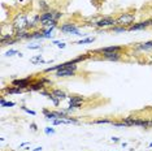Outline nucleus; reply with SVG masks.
<instances>
[{
  "label": "nucleus",
  "instance_id": "39448f33",
  "mask_svg": "<svg viewBox=\"0 0 152 151\" xmlns=\"http://www.w3.org/2000/svg\"><path fill=\"white\" fill-rule=\"evenodd\" d=\"M116 20H117V25H121V26H125V27H130L135 21V15L125 12V13H121Z\"/></svg>",
  "mask_w": 152,
  "mask_h": 151
},
{
  "label": "nucleus",
  "instance_id": "7c9ffc66",
  "mask_svg": "<svg viewBox=\"0 0 152 151\" xmlns=\"http://www.w3.org/2000/svg\"><path fill=\"white\" fill-rule=\"evenodd\" d=\"M21 110L24 111V112H26V113H29V115H31V116H35L37 115V112L35 111H33V110H30V108H27V107H25V106H21Z\"/></svg>",
  "mask_w": 152,
  "mask_h": 151
},
{
  "label": "nucleus",
  "instance_id": "423d86ee",
  "mask_svg": "<svg viewBox=\"0 0 152 151\" xmlns=\"http://www.w3.org/2000/svg\"><path fill=\"white\" fill-rule=\"evenodd\" d=\"M33 81H34V80H33L31 76L25 77V78H15V80H12L10 85L16 86V87H20V89H22V90H25V91H27V89L30 87V85H31Z\"/></svg>",
  "mask_w": 152,
  "mask_h": 151
},
{
  "label": "nucleus",
  "instance_id": "a211bd4d",
  "mask_svg": "<svg viewBox=\"0 0 152 151\" xmlns=\"http://www.w3.org/2000/svg\"><path fill=\"white\" fill-rule=\"evenodd\" d=\"M43 115H44V117H46V120H56L57 119L56 112H55V111H49V110H47V108L43 110Z\"/></svg>",
  "mask_w": 152,
  "mask_h": 151
},
{
  "label": "nucleus",
  "instance_id": "c85d7f7f",
  "mask_svg": "<svg viewBox=\"0 0 152 151\" xmlns=\"http://www.w3.org/2000/svg\"><path fill=\"white\" fill-rule=\"evenodd\" d=\"M48 99L51 100L52 103H53V106H55V107H59V106H60V102H61V100H60V99H57V98H56V96H53V95H51V96H49Z\"/></svg>",
  "mask_w": 152,
  "mask_h": 151
},
{
  "label": "nucleus",
  "instance_id": "49530a36",
  "mask_svg": "<svg viewBox=\"0 0 152 151\" xmlns=\"http://www.w3.org/2000/svg\"><path fill=\"white\" fill-rule=\"evenodd\" d=\"M151 26H152V20H151Z\"/></svg>",
  "mask_w": 152,
  "mask_h": 151
},
{
  "label": "nucleus",
  "instance_id": "ddd939ff",
  "mask_svg": "<svg viewBox=\"0 0 152 151\" xmlns=\"http://www.w3.org/2000/svg\"><path fill=\"white\" fill-rule=\"evenodd\" d=\"M1 91L4 94H22L25 90H22L20 87H16V86H7V87H3Z\"/></svg>",
  "mask_w": 152,
  "mask_h": 151
},
{
  "label": "nucleus",
  "instance_id": "f8f14e48",
  "mask_svg": "<svg viewBox=\"0 0 152 151\" xmlns=\"http://www.w3.org/2000/svg\"><path fill=\"white\" fill-rule=\"evenodd\" d=\"M43 89H46V85L43 82H40L39 80H37V81H33L31 82V85L27 89V91H42Z\"/></svg>",
  "mask_w": 152,
  "mask_h": 151
},
{
  "label": "nucleus",
  "instance_id": "0eeeda50",
  "mask_svg": "<svg viewBox=\"0 0 152 151\" xmlns=\"http://www.w3.org/2000/svg\"><path fill=\"white\" fill-rule=\"evenodd\" d=\"M78 71V64L70 66V68H65V69H60V71L55 72V77L57 78H65V77H74L77 74Z\"/></svg>",
  "mask_w": 152,
  "mask_h": 151
},
{
  "label": "nucleus",
  "instance_id": "2f4dec72",
  "mask_svg": "<svg viewBox=\"0 0 152 151\" xmlns=\"http://www.w3.org/2000/svg\"><path fill=\"white\" fill-rule=\"evenodd\" d=\"M39 81L40 82H43L44 85H52V81H51V78H48V77H40L39 78Z\"/></svg>",
  "mask_w": 152,
  "mask_h": 151
},
{
  "label": "nucleus",
  "instance_id": "4468645a",
  "mask_svg": "<svg viewBox=\"0 0 152 151\" xmlns=\"http://www.w3.org/2000/svg\"><path fill=\"white\" fill-rule=\"evenodd\" d=\"M134 127H140V128H151L150 120L146 119H139V117H134Z\"/></svg>",
  "mask_w": 152,
  "mask_h": 151
},
{
  "label": "nucleus",
  "instance_id": "412c9836",
  "mask_svg": "<svg viewBox=\"0 0 152 151\" xmlns=\"http://www.w3.org/2000/svg\"><path fill=\"white\" fill-rule=\"evenodd\" d=\"M30 63H33V64H35V65H38V64H47L48 61L43 60V59H42V55H37V56H34V57L30 59Z\"/></svg>",
  "mask_w": 152,
  "mask_h": 151
},
{
  "label": "nucleus",
  "instance_id": "4c0bfd02",
  "mask_svg": "<svg viewBox=\"0 0 152 151\" xmlns=\"http://www.w3.org/2000/svg\"><path fill=\"white\" fill-rule=\"evenodd\" d=\"M30 129L34 130V132H37V130H38V125L35 124V122H31V124H30Z\"/></svg>",
  "mask_w": 152,
  "mask_h": 151
},
{
  "label": "nucleus",
  "instance_id": "de8ad7c7",
  "mask_svg": "<svg viewBox=\"0 0 152 151\" xmlns=\"http://www.w3.org/2000/svg\"><path fill=\"white\" fill-rule=\"evenodd\" d=\"M112 151H113V150H112Z\"/></svg>",
  "mask_w": 152,
  "mask_h": 151
},
{
  "label": "nucleus",
  "instance_id": "7ed1b4c3",
  "mask_svg": "<svg viewBox=\"0 0 152 151\" xmlns=\"http://www.w3.org/2000/svg\"><path fill=\"white\" fill-rule=\"evenodd\" d=\"M62 16H64V13H62L61 10L49 9L44 13H40V24H43V22H46V21H52V20H53V21H59Z\"/></svg>",
  "mask_w": 152,
  "mask_h": 151
},
{
  "label": "nucleus",
  "instance_id": "a18cd8bd",
  "mask_svg": "<svg viewBox=\"0 0 152 151\" xmlns=\"http://www.w3.org/2000/svg\"><path fill=\"white\" fill-rule=\"evenodd\" d=\"M150 147H152V142H151V143H150Z\"/></svg>",
  "mask_w": 152,
  "mask_h": 151
},
{
  "label": "nucleus",
  "instance_id": "aec40b11",
  "mask_svg": "<svg viewBox=\"0 0 152 151\" xmlns=\"http://www.w3.org/2000/svg\"><path fill=\"white\" fill-rule=\"evenodd\" d=\"M137 48L139 50V51H148V50L152 48V41H148V42H144V43L138 44Z\"/></svg>",
  "mask_w": 152,
  "mask_h": 151
},
{
  "label": "nucleus",
  "instance_id": "1a4fd4ad",
  "mask_svg": "<svg viewBox=\"0 0 152 151\" xmlns=\"http://www.w3.org/2000/svg\"><path fill=\"white\" fill-rule=\"evenodd\" d=\"M148 26H151V20H146V21H139L137 24H133L130 27H128V31H137V30H144Z\"/></svg>",
  "mask_w": 152,
  "mask_h": 151
},
{
  "label": "nucleus",
  "instance_id": "473e14b6",
  "mask_svg": "<svg viewBox=\"0 0 152 151\" xmlns=\"http://www.w3.org/2000/svg\"><path fill=\"white\" fill-rule=\"evenodd\" d=\"M15 55H18V51L17 50H13V48H10V50H8L7 52H5V56H15Z\"/></svg>",
  "mask_w": 152,
  "mask_h": 151
},
{
  "label": "nucleus",
  "instance_id": "6ab92c4d",
  "mask_svg": "<svg viewBox=\"0 0 152 151\" xmlns=\"http://www.w3.org/2000/svg\"><path fill=\"white\" fill-rule=\"evenodd\" d=\"M38 8H39V10L42 13H44V12H47V10L51 9L49 4L46 1V0H39V1H38Z\"/></svg>",
  "mask_w": 152,
  "mask_h": 151
},
{
  "label": "nucleus",
  "instance_id": "f3484780",
  "mask_svg": "<svg viewBox=\"0 0 152 151\" xmlns=\"http://www.w3.org/2000/svg\"><path fill=\"white\" fill-rule=\"evenodd\" d=\"M27 39H44L43 37V31L42 30H33V31H29L27 34Z\"/></svg>",
  "mask_w": 152,
  "mask_h": 151
},
{
  "label": "nucleus",
  "instance_id": "c756f323",
  "mask_svg": "<svg viewBox=\"0 0 152 151\" xmlns=\"http://www.w3.org/2000/svg\"><path fill=\"white\" fill-rule=\"evenodd\" d=\"M44 133H46L47 136H51V134L56 133V130H55L53 127H47V128H44Z\"/></svg>",
  "mask_w": 152,
  "mask_h": 151
},
{
  "label": "nucleus",
  "instance_id": "e433bc0d",
  "mask_svg": "<svg viewBox=\"0 0 152 151\" xmlns=\"http://www.w3.org/2000/svg\"><path fill=\"white\" fill-rule=\"evenodd\" d=\"M39 93H40V95H43V96H47V98H49V96H51V95H52V93H49V91L44 90V89H43L42 91H39Z\"/></svg>",
  "mask_w": 152,
  "mask_h": 151
},
{
  "label": "nucleus",
  "instance_id": "a878e982",
  "mask_svg": "<svg viewBox=\"0 0 152 151\" xmlns=\"http://www.w3.org/2000/svg\"><path fill=\"white\" fill-rule=\"evenodd\" d=\"M62 124H70L66 119H56L52 120V127H56V125H62Z\"/></svg>",
  "mask_w": 152,
  "mask_h": 151
},
{
  "label": "nucleus",
  "instance_id": "5701e85b",
  "mask_svg": "<svg viewBox=\"0 0 152 151\" xmlns=\"http://www.w3.org/2000/svg\"><path fill=\"white\" fill-rule=\"evenodd\" d=\"M110 31H113V33H125V31H128V27L121 26V25H116V26L110 27Z\"/></svg>",
  "mask_w": 152,
  "mask_h": 151
},
{
  "label": "nucleus",
  "instance_id": "20e7f679",
  "mask_svg": "<svg viewBox=\"0 0 152 151\" xmlns=\"http://www.w3.org/2000/svg\"><path fill=\"white\" fill-rule=\"evenodd\" d=\"M117 25V20L110 17V16H103L96 21V27L98 29H110V27L116 26Z\"/></svg>",
  "mask_w": 152,
  "mask_h": 151
},
{
  "label": "nucleus",
  "instance_id": "f257e3e1",
  "mask_svg": "<svg viewBox=\"0 0 152 151\" xmlns=\"http://www.w3.org/2000/svg\"><path fill=\"white\" fill-rule=\"evenodd\" d=\"M29 18L25 13H18L17 16L15 17L12 22V29H13V33L17 31V30H21V29H26L27 30V25H29Z\"/></svg>",
  "mask_w": 152,
  "mask_h": 151
},
{
  "label": "nucleus",
  "instance_id": "58836bf2",
  "mask_svg": "<svg viewBox=\"0 0 152 151\" xmlns=\"http://www.w3.org/2000/svg\"><path fill=\"white\" fill-rule=\"evenodd\" d=\"M15 106H16V102H7L4 107H15Z\"/></svg>",
  "mask_w": 152,
  "mask_h": 151
},
{
  "label": "nucleus",
  "instance_id": "9b49d317",
  "mask_svg": "<svg viewBox=\"0 0 152 151\" xmlns=\"http://www.w3.org/2000/svg\"><path fill=\"white\" fill-rule=\"evenodd\" d=\"M101 56L108 61H120L122 54L121 52H105V54H101Z\"/></svg>",
  "mask_w": 152,
  "mask_h": 151
},
{
  "label": "nucleus",
  "instance_id": "2eb2a0df",
  "mask_svg": "<svg viewBox=\"0 0 152 151\" xmlns=\"http://www.w3.org/2000/svg\"><path fill=\"white\" fill-rule=\"evenodd\" d=\"M27 34H29V31H27L26 29H21V30H17V31H15V38L17 39L18 42L26 41V39H27Z\"/></svg>",
  "mask_w": 152,
  "mask_h": 151
},
{
  "label": "nucleus",
  "instance_id": "c9c22d12",
  "mask_svg": "<svg viewBox=\"0 0 152 151\" xmlns=\"http://www.w3.org/2000/svg\"><path fill=\"white\" fill-rule=\"evenodd\" d=\"M66 120H68V121L69 122H70V124H78V122H79V120L78 119H74V117H66Z\"/></svg>",
  "mask_w": 152,
  "mask_h": 151
},
{
  "label": "nucleus",
  "instance_id": "f03ea898",
  "mask_svg": "<svg viewBox=\"0 0 152 151\" xmlns=\"http://www.w3.org/2000/svg\"><path fill=\"white\" fill-rule=\"evenodd\" d=\"M59 30L64 34H71V35H78V37H86L87 34H82L79 31V27L73 22H65V24L60 25Z\"/></svg>",
  "mask_w": 152,
  "mask_h": 151
},
{
  "label": "nucleus",
  "instance_id": "c03bdc74",
  "mask_svg": "<svg viewBox=\"0 0 152 151\" xmlns=\"http://www.w3.org/2000/svg\"><path fill=\"white\" fill-rule=\"evenodd\" d=\"M150 124H151V127H152V120H150Z\"/></svg>",
  "mask_w": 152,
  "mask_h": 151
},
{
  "label": "nucleus",
  "instance_id": "393cba45",
  "mask_svg": "<svg viewBox=\"0 0 152 151\" xmlns=\"http://www.w3.org/2000/svg\"><path fill=\"white\" fill-rule=\"evenodd\" d=\"M15 38V33H10V34H3L0 37V43H4L7 41H10V39Z\"/></svg>",
  "mask_w": 152,
  "mask_h": 151
},
{
  "label": "nucleus",
  "instance_id": "6e6552de",
  "mask_svg": "<svg viewBox=\"0 0 152 151\" xmlns=\"http://www.w3.org/2000/svg\"><path fill=\"white\" fill-rule=\"evenodd\" d=\"M85 102V98L81 95H73L69 98V110H78L82 108V103Z\"/></svg>",
  "mask_w": 152,
  "mask_h": 151
},
{
  "label": "nucleus",
  "instance_id": "4be33fe9",
  "mask_svg": "<svg viewBox=\"0 0 152 151\" xmlns=\"http://www.w3.org/2000/svg\"><path fill=\"white\" fill-rule=\"evenodd\" d=\"M90 56H91L90 54H83V55H79V56L71 59V60L74 61V64H79V63H82V61H85V60H87V59H90Z\"/></svg>",
  "mask_w": 152,
  "mask_h": 151
},
{
  "label": "nucleus",
  "instance_id": "bb28decb",
  "mask_svg": "<svg viewBox=\"0 0 152 151\" xmlns=\"http://www.w3.org/2000/svg\"><path fill=\"white\" fill-rule=\"evenodd\" d=\"M112 120L109 119H99V120H94L91 124H112Z\"/></svg>",
  "mask_w": 152,
  "mask_h": 151
},
{
  "label": "nucleus",
  "instance_id": "f704fd0d",
  "mask_svg": "<svg viewBox=\"0 0 152 151\" xmlns=\"http://www.w3.org/2000/svg\"><path fill=\"white\" fill-rule=\"evenodd\" d=\"M112 125H113L115 128H126V125L124 124L122 121H118V122H115V121H113V122H112Z\"/></svg>",
  "mask_w": 152,
  "mask_h": 151
},
{
  "label": "nucleus",
  "instance_id": "37998d69",
  "mask_svg": "<svg viewBox=\"0 0 152 151\" xmlns=\"http://www.w3.org/2000/svg\"><path fill=\"white\" fill-rule=\"evenodd\" d=\"M42 149H43L42 146H38V147H35V149H33L31 151H42Z\"/></svg>",
  "mask_w": 152,
  "mask_h": 151
},
{
  "label": "nucleus",
  "instance_id": "dca6fc26",
  "mask_svg": "<svg viewBox=\"0 0 152 151\" xmlns=\"http://www.w3.org/2000/svg\"><path fill=\"white\" fill-rule=\"evenodd\" d=\"M51 93H52L53 96H56L57 99H60V100L68 99V94H66L64 90H61V89H55V90H52Z\"/></svg>",
  "mask_w": 152,
  "mask_h": 151
},
{
  "label": "nucleus",
  "instance_id": "ea45409f",
  "mask_svg": "<svg viewBox=\"0 0 152 151\" xmlns=\"http://www.w3.org/2000/svg\"><path fill=\"white\" fill-rule=\"evenodd\" d=\"M5 103H7L5 98H4V96H1V98H0V106H1V107H4V106H5Z\"/></svg>",
  "mask_w": 152,
  "mask_h": 151
},
{
  "label": "nucleus",
  "instance_id": "72a5a7b5",
  "mask_svg": "<svg viewBox=\"0 0 152 151\" xmlns=\"http://www.w3.org/2000/svg\"><path fill=\"white\" fill-rule=\"evenodd\" d=\"M26 47L29 50H42V46H40V44H27Z\"/></svg>",
  "mask_w": 152,
  "mask_h": 151
},
{
  "label": "nucleus",
  "instance_id": "79ce46f5",
  "mask_svg": "<svg viewBox=\"0 0 152 151\" xmlns=\"http://www.w3.org/2000/svg\"><path fill=\"white\" fill-rule=\"evenodd\" d=\"M30 145V142H24L22 145H20V149H22V147H26V146H29Z\"/></svg>",
  "mask_w": 152,
  "mask_h": 151
},
{
  "label": "nucleus",
  "instance_id": "cd10ccee",
  "mask_svg": "<svg viewBox=\"0 0 152 151\" xmlns=\"http://www.w3.org/2000/svg\"><path fill=\"white\" fill-rule=\"evenodd\" d=\"M16 43H18V41L16 38H13V39H10V41H7V42H4V43H1V47H5V46H13V44H16Z\"/></svg>",
  "mask_w": 152,
  "mask_h": 151
},
{
  "label": "nucleus",
  "instance_id": "a19ab883",
  "mask_svg": "<svg viewBox=\"0 0 152 151\" xmlns=\"http://www.w3.org/2000/svg\"><path fill=\"white\" fill-rule=\"evenodd\" d=\"M110 141L115 142V143H118V142H120V138H117V137H112V138H110Z\"/></svg>",
  "mask_w": 152,
  "mask_h": 151
},
{
  "label": "nucleus",
  "instance_id": "b1692460",
  "mask_svg": "<svg viewBox=\"0 0 152 151\" xmlns=\"http://www.w3.org/2000/svg\"><path fill=\"white\" fill-rule=\"evenodd\" d=\"M94 41H95V38L94 37H86V38L81 39V41H77L76 44H87V43H92Z\"/></svg>",
  "mask_w": 152,
  "mask_h": 151
},
{
  "label": "nucleus",
  "instance_id": "9d476101",
  "mask_svg": "<svg viewBox=\"0 0 152 151\" xmlns=\"http://www.w3.org/2000/svg\"><path fill=\"white\" fill-rule=\"evenodd\" d=\"M122 47L121 46H108V47H101V48H96L92 51V54H105V52H121Z\"/></svg>",
  "mask_w": 152,
  "mask_h": 151
}]
</instances>
